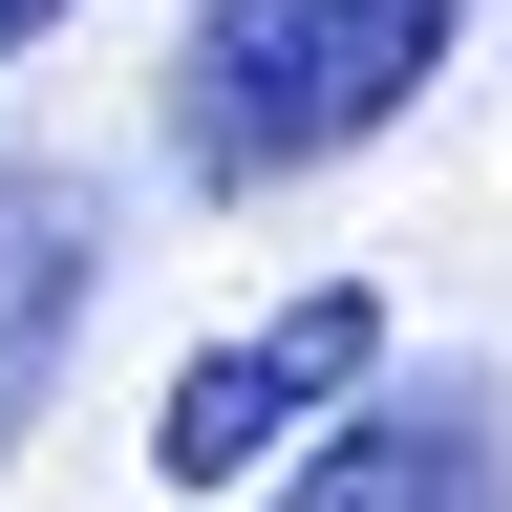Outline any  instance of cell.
Here are the masks:
<instances>
[{
  "label": "cell",
  "instance_id": "cell-1",
  "mask_svg": "<svg viewBox=\"0 0 512 512\" xmlns=\"http://www.w3.org/2000/svg\"><path fill=\"white\" fill-rule=\"evenodd\" d=\"M448 43H470V0H192L150 128L192 192H299V171L384 150L448 86Z\"/></svg>",
  "mask_w": 512,
  "mask_h": 512
},
{
  "label": "cell",
  "instance_id": "cell-2",
  "mask_svg": "<svg viewBox=\"0 0 512 512\" xmlns=\"http://www.w3.org/2000/svg\"><path fill=\"white\" fill-rule=\"evenodd\" d=\"M342 406H384V299H363V278H320V299H278V320H235V342H192V363H171V406H150V491L299 470Z\"/></svg>",
  "mask_w": 512,
  "mask_h": 512
},
{
  "label": "cell",
  "instance_id": "cell-3",
  "mask_svg": "<svg viewBox=\"0 0 512 512\" xmlns=\"http://www.w3.org/2000/svg\"><path fill=\"white\" fill-rule=\"evenodd\" d=\"M256 512H512V363H406L384 406H342Z\"/></svg>",
  "mask_w": 512,
  "mask_h": 512
},
{
  "label": "cell",
  "instance_id": "cell-4",
  "mask_svg": "<svg viewBox=\"0 0 512 512\" xmlns=\"http://www.w3.org/2000/svg\"><path fill=\"white\" fill-rule=\"evenodd\" d=\"M86 320H107V171L0 150V470L43 448L64 363H86Z\"/></svg>",
  "mask_w": 512,
  "mask_h": 512
},
{
  "label": "cell",
  "instance_id": "cell-5",
  "mask_svg": "<svg viewBox=\"0 0 512 512\" xmlns=\"http://www.w3.org/2000/svg\"><path fill=\"white\" fill-rule=\"evenodd\" d=\"M43 22H64V0H0V43H43Z\"/></svg>",
  "mask_w": 512,
  "mask_h": 512
}]
</instances>
